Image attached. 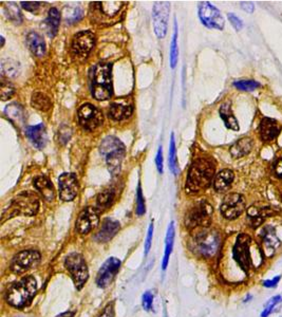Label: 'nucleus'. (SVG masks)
Here are the masks:
<instances>
[{"label": "nucleus", "instance_id": "obj_1", "mask_svg": "<svg viewBox=\"0 0 282 317\" xmlns=\"http://www.w3.org/2000/svg\"><path fill=\"white\" fill-rule=\"evenodd\" d=\"M216 165L211 157H199L191 163L185 188L188 194H198L212 183Z\"/></svg>", "mask_w": 282, "mask_h": 317}, {"label": "nucleus", "instance_id": "obj_2", "mask_svg": "<svg viewBox=\"0 0 282 317\" xmlns=\"http://www.w3.org/2000/svg\"><path fill=\"white\" fill-rule=\"evenodd\" d=\"M91 92L95 100L107 101L113 94L112 65L109 63L96 64L90 77Z\"/></svg>", "mask_w": 282, "mask_h": 317}, {"label": "nucleus", "instance_id": "obj_3", "mask_svg": "<svg viewBox=\"0 0 282 317\" xmlns=\"http://www.w3.org/2000/svg\"><path fill=\"white\" fill-rule=\"evenodd\" d=\"M37 291L36 280L28 276L10 285L6 292V301L15 308H25L31 304Z\"/></svg>", "mask_w": 282, "mask_h": 317}, {"label": "nucleus", "instance_id": "obj_4", "mask_svg": "<svg viewBox=\"0 0 282 317\" xmlns=\"http://www.w3.org/2000/svg\"><path fill=\"white\" fill-rule=\"evenodd\" d=\"M100 152L106 160L108 170L112 176L117 175L121 170L123 158L125 157V145L121 140L110 135L103 140L100 146Z\"/></svg>", "mask_w": 282, "mask_h": 317}, {"label": "nucleus", "instance_id": "obj_5", "mask_svg": "<svg viewBox=\"0 0 282 317\" xmlns=\"http://www.w3.org/2000/svg\"><path fill=\"white\" fill-rule=\"evenodd\" d=\"M39 209V200L38 197L33 193L26 192L17 195L10 205L7 206L3 214L1 222L5 219H10L12 217L24 215V216H35Z\"/></svg>", "mask_w": 282, "mask_h": 317}, {"label": "nucleus", "instance_id": "obj_6", "mask_svg": "<svg viewBox=\"0 0 282 317\" xmlns=\"http://www.w3.org/2000/svg\"><path fill=\"white\" fill-rule=\"evenodd\" d=\"M221 245V237L214 230L204 228L191 240V250L201 257L211 258L217 254Z\"/></svg>", "mask_w": 282, "mask_h": 317}, {"label": "nucleus", "instance_id": "obj_7", "mask_svg": "<svg viewBox=\"0 0 282 317\" xmlns=\"http://www.w3.org/2000/svg\"><path fill=\"white\" fill-rule=\"evenodd\" d=\"M65 266L70 273L76 289H83L89 277L88 267L83 256L78 253H72L68 255L65 260Z\"/></svg>", "mask_w": 282, "mask_h": 317}, {"label": "nucleus", "instance_id": "obj_8", "mask_svg": "<svg viewBox=\"0 0 282 317\" xmlns=\"http://www.w3.org/2000/svg\"><path fill=\"white\" fill-rule=\"evenodd\" d=\"M212 207L206 201H200L192 206L185 217V225L188 229L206 228L212 221Z\"/></svg>", "mask_w": 282, "mask_h": 317}, {"label": "nucleus", "instance_id": "obj_9", "mask_svg": "<svg viewBox=\"0 0 282 317\" xmlns=\"http://www.w3.org/2000/svg\"><path fill=\"white\" fill-rule=\"evenodd\" d=\"M198 14L199 18L201 20L202 24L210 28V29H216V30H223L225 21L223 16H222L221 12L217 9L216 6L212 5L209 1H202L199 3L198 6Z\"/></svg>", "mask_w": 282, "mask_h": 317}, {"label": "nucleus", "instance_id": "obj_10", "mask_svg": "<svg viewBox=\"0 0 282 317\" xmlns=\"http://www.w3.org/2000/svg\"><path fill=\"white\" fill-rule=\"evenodd\" d=\"M79 125L85 130L93 131L103 124V113L92 104H84L80 106L77 112Z\"/></svg>", "mask_w": 282, "mask_h": 317}, {"label": "nucleus", "instance_id": "obj_11", "mask_svg": "<svg viewBox=\"0 0 282 317\" xmlns=\"http://www.w3.org/2000/svg\"><path fill=\"white\" fill-rule=\"evenodd\" d=\"M40 253L35 250H26L14 256L11 262V270L16 274L26 273L29 270L37 267L40 262Z\"/></svg>", "mask_w": 282, "mask_h": 317}, {"label": "nucleus", "instance_id": "obj_12", "mask_svg": "<svg viewBox=\"0 0 282 317\" xmlns=\"http://www.w3.org/2000/svg\"><path fill=\"white\" fill-rule=\"evenodd\" d=\"M170 3L168 1H157L152 9V19L155 35L159 39H164L167 33Z\"/></svg>", "mask_w": 282, "mask_h": 317}, {"label": "nucleus", "instance_id": "obj_13", "mask_svg": "<svg viewBox=\"0 0 282 317\" xmlns=\"http://www.w3.org/2000/svg\"><path fill=\"white\" fill-rule=\"evenodd\" d=\"M246 199L240 194H229L222 201L221 214L228 220H235L246 209Z\"/></svg>", "mask_w": 282, "mask_h": 317}, {"label": "nucleus", "instance_id": "obj_14", "mask_svg": "<svg viewBox=\"0 0 282 317\" xmlns=\"http://www.w3.org/2000/svg\"><path fill=\"white\" fill-rule=\"evenodd\" d=\"M250 243L251 239L247 234H240L237 237L233 250L234 258L240 268L247 272L250 267Z\"/></svg>", "mask_w": 282, "mask_h": 317}, {"label": "nucleus", "instance_id": "obj_15", "mask_svg": "<svg viewBox=\"0 0 282 317\" xmlns=\"http://www.w3.org/2000/svg\"><path fill=\"white\" fill-rule=\"evenodd\" d=\"M95 46V35L90 31L77 33L72 40L71 50L73 55L77 57H86Z\"/></svg>", "mask_w": 282, "mask_h": 317}, {"label": "nucleus", "instance_id": "obj_16", "mask_svg": "<svg viewBox=\"0 0 282 317\" xmlns=\"http://www.w3.org/2000/svg\"><path fill=\"white\" fill-rule=\"evenodd\" d=\"M59 197L63 201H72L78 193V180L72 172H65L58 178Z\"/></svg>", "mask_w": 282, "mask_h": 317}, {"label": "nucleus", "instance_id": "obj_17", "mask_svg": "<svg viewBox=\"0 0 282 317\" xmlns=\"http://www.w3.org/2000/svg\"><path fill=\"white\" fill-rule=\"evenodd\" d=\"M100 223V209L88 206L80 211L76 220V231L79 234H88Z\"/></svg>", "mask_w": 282, "mask_h": 317}, {"label": "nucleus", "instance_id": "obj_18", "mask_svg": "<svg viewBox=\"0 0 282 317\" xmlns=\"http://www.w3.org/2000/svg\"><path fill=\"white\" fill-rule=\"evenodd\" d=\"M121 268V260L115 257H111L107 259L102 268L100 269L98 276H96V284L100 288L105 289L112 282L114 277L116 276L117 272L120 271Z\"/></svg>", "mask_w": 282, "mask_h": 317}, {"label": "nucleus", "instance_id": "obj_19", "mask_svg": "<svg viewBox=\"0 0 282 317\" xmlns=\"http://www.w3.org/2000/svg\"><path fill=\"white\" fill-rule=\"evenodd\" d=\"M26 135L29 141L32 143L34 147L37 149H42L47 145L48 135L46 127L43 124H38L35 126H30L26 129Z\"/></svg>", "mask_w": 282, "mask_h": 317}, {"label": "nucleus", "instance_id": "obj_20", "mask_svg": "<svg viewBox=\"0 0 282 317\" xmlns=\"http://www.w3.org/2000/svg\"><path fill=\"white\" fill-rule=\"evenodd\" d=\"M259 131H260V138L262 141L271 142L275 140L279 135L281 131V126L277 120L270 118H264L260 123Z\"/></svg>", "mask_w": 282, "mask_h": 317}, {"label": "nucleus", "instance_id": "obj_21", "mask_svg": "<svg viewBox=\"0 0 282 317\" xmlns=\"http://www.w3.org/2000/svg\"><path fill=\"white\" fill-rule=\"evenodd\" d=\"M120 231V223L113 219L107 218L104 220L101 230L95 235V240L99 242H108Z\"/></svg>", "mask_w": 282, "mask_h": 317}, {"label": "nucleus", "instance_id": "obj_22", "mask_svg": "<svg viewBox=\"0 0 282 317\" xmlns=\"http://www.w3.org/2000/svg\"><path fill=\"white\" fill-rule=\"evenodd\" d=\"M274 215V210L270 206L253 205L247 209V218L253 228H258L268 217Z\"/></svg>", "mask_w": 282, "mask_h": 317}, {"label": "nucleus", "instance_id": "obj_23", "mask_svg": "<svg viewBox=\"0 0 282 317\" xmlns=\"http://www.w3.org/2000/svg\"><path fill=\"white\" fill-rule=\"evenodd\" d=\"M59 24H61V13L56 7H51L48 12L47 18L42 21L41 28H43L44 32L52 39L58 32Z\"/></svg>", "mask_w": 282, "mask_h": 317}, {"label": "nucleus", "instance_id": "obj_24", "mask_svg": "<svg viewBox=\"0 0 282 317\" xmlns=\"http://www.w3.org/2000/svg\"><path fill=\"white\" fill-rule=\"evenodd\" d=\"M33 185L36 190L39 192V194L42 196V198L44 200L48 202L54 200L55 198L54 186L47 177L44 176L36 177L33 181Z\"/></svg>", "mask_w": 282, "mask_h": 317}, {"label": "nucleus", "instance_id": "obj_25", "mask_svg": "<svg viewBox=\"0 0 282 317\" xmlns=\"http://www.w3.org/2000/svg\"><path fill=\"white\" fill-rule=\"evenodd\" d=\"M261 241L263 244V248L268 256H271L276 248L279 246L280 242L276 235V232L272 226H265L261 233Z\"/></svg>", "mask_w": 282, "mask_h": 317}, {"label": "nucleus", "instance_id": "obj_26", "mask_svg": "<svg viewBox=\"0 0 282 317\" xmlns=\"http://www.w3.org/2000/svg\"><path fill=\"white\" fill-rule=\"evenodd\" d=\"M27 43L35 56L41 57L46 54V41L38 33L30 32L27 36Z\"/></svg>", "mask_w": 282, "mask_h": 317}, {"label": "nucleus", "instance_id": "obj_27", "mask_svg": "<svg viewBox=\"0 0 282 317\" xmlns=\"http://www.w3.org/2000/svg\"><path fill=\"white\" fill-rule=\"evenodd\" d=\"M220 117L223 119V122L225 126L228 128V129H232L234 131H238L240 129L238 120L235 118L233 110H232V104L231 102H225L221 105L220 110Z\"/></svg>", "mask_w": 282, "mask_h": 317}, {"label": "nucleus", "instance_id": "obj_28", "mask_svg": "<svg viewBox=\"0 0 282 317\" xmlns=\"http://www.w3.org/2000/svg\"><path fill=\"white\" fill-rule=\"evenodd\" d=\"M235 175L231 169H223L221 170L216 176V179L213 181L214 190L219 193L226 192L231 187Z\"/></svg>", "mask_w": 282, "mask_h": 317}, {"label": "nucleus", "instance_id": "obj_29", "mask_svg": "<svg viewBox=\"0 0 282 317\" xmlns=\"http://www.w3.org/2000/svg\"><path fill=\"white\" fill-rule=\"evenodd\" d=\"M251 148H253V140L250 138H242L231 147L229 153L234 158H239L247 156L251 152Z\"/></svg>", "mask_w": 282, "mask_h": 317}, {"label": "nucleus", "instance_id": "obj_30", "mask_svg": "<svg viewBox=\"0 0 282 317\" xmlns=\"http://www.w3.org/2000/svg\"><path fill=\"white\" fill-rule=\"evenodd\" d=\"M175 236H176V230H175V222L172 221L168 225L167 234H166V239H165V252H164V258H163L162 262V269L166 270L170 255L173 253L174 243H175Z\"/></svg>", "mask_w": 282, "mask_h": 317}, {"label": "nucleus", "instance_id": "obj_31", "mask_svg": "<svg viewBox=\"0 0 282 317\" xmlns=\"http://www.w3.org/2000/svg\"><path fill=\"white\" fill-rule=\"evenodd\" d=\"M133 112L132 106L113 103L109 108V117L114 120H123L128 119Z\"/></svg>", "mask_w": 282, "mask_h": 317}, {"label": "nucleus", "instance_id": "obj_32", "mask_svg": "<svg viewBox=\"0 0 282 317\" xmlns=\"http://www.w3.org/2000/svg\"><path fill=\"white\" fill-rule=\"evenodd\" d=\"M5 116L7 119H10L13 123L22 124L26 118V111L21 105L17 103H12L6 106L4 110Z\"/></svg>", "mask_w": 282, "mask_h": 317}, {"label": "nucleus", "instance_id": "obj_33", "mask_svg": "<svg viewBox=\"0 0 282 317\" xmlns=\"http://www.w3.org/2000/svg\"><path fill=\"white\" fill-rule=\"evenodd\" d=\"M1 72L2 77L7 79L16 78L20 72V65L18 62L11 58H5L1 60Z\"/></svg>", "mask_w": 282, "mask_h": 317}, {"label": "nucleus", "instance_id": "obj_34", "mask_svg": "<svg viewBox=\"0 0 282 317\" xmlns=\"http://www.w3.org/2000/svg\"><path fill=\"white\" fill-rule=\"evenodd\" d=\"M31 104L35 109L40 111H48L52 107V102L50 97L41 92L33 93Z\"/></svg>", "mask_w": 282, "mask_h": 317}, {"label": "nucleus", "instance_id": "obj_35", "mask_svg": "<svg viewBox=\"0 0 282 317\" xmlns=\"http://www.w3.org/2000/svg\"><path fill=\"white\" fill-rule=\"evenodd\" d=\"M169 169L172 170L175 176L179 175L180 169H179V163H177V158H176V140H175V133H172V139H170V144H169Z\"/></svg>", "mask_w": 282, "mask_h": 317}, {"label": "nucleus", "instance_id": "obj_36", "mask_svg": "<svg viewBox=\"0 0 282 317\" xmlns=\"http://www.w3.org/2000/svg\"><path fill=\"white\" fill-rule=\"evenodd\" d=\"M64 15L67 24H75L83 18L84 11L79 6H66Z\"/></svg>", "mask_w": 282, "mask_h": 317}, {"label": "nucleus", "instance_id": "obj_37", "mask_svg": "<svg viewBox=\"0 0 282 317\" xmlns=\"http://www.w3.org/2000/svg\"><path fill=\"white\" fill-rule=\"evenodd\" d=\"M177 57H179V49H177V25L176 21H175V31L173 35V40L170 43V66H172L173 69H175L176 63H177Z\"/></svg>", "mask_w": 282, "mask_h": 317}, {"label": "nucleus", "instance_id": "obj_38", "mask_svg": "<svg viewBox=\"0 0 282 317\" xmlns=\"http://www.w3.org/2000/svg\"><path fill=\"white\" fill-rule=\"evenodd\" d=\"M114 200V191L113 190H106L102 192L98 197V206L100 208H107L109 207Z\"/></svg>", "mask_w": 282, "mask_h": 317}, {"label": "nucleus", "instance_id": "obj_39", "mask_svg": "<svg viewBox=\"0 0 282 317\" xmlns=\"http://www.w3.org/2000/svg\"><path fill=\"white\" fill-rule=\"evenodd\" d=\"M234 86L238 90H241V91H254V90L260 87V84L253 79H241L235 81Z\"/></svg>", "mask_w": 282, "mask_h": 317}, {"label": "nucleus", "instance_id": "obj_40", "mask_svg": "<svg viewBox=\"0 0 282 317\" xmlns=\"http://www.w3.org/2000/svg\"><path fill=\"white\" fill-rule=\"evenodd\" d=\"M5 10L7 13V16H9V18L13 20L15 24H21L22 15L16 4L14 2H9L5 5Z\"/></svg>", "mask_w": 282, "mask_h": 317}, {"label": "nucleus", "instance_id": "obj_41", "mask_svg": "<svg viewBox=\"0 0 282 317\" xmlns=\"http://www.w3.org/2000/svg\"><path fill=\"white\" fill-rule=\"evenodd\" d=\"M280 303H282V297L280 295L274 296L271 299H269L268 301H266V304L264 305L263 311L261 313V317H269Z\"/></svg>", "mask_w": 282, "mask_h": 317}, {"label": "nucleus", "instance_id": "obj_42", "mask_svg": "<svg viewBox=\"0 0 282 317\" xmlns=\"http://www.w3.org/2000/svg\"><path fill=\"white\" fill-rule=\"evenodd\" d=\"M0 91H1V100L6 101V100H9L10 97L15 93V88L9 80L6 81L5 79H2L1 80V89H0Z\"/></svg>", "mask_w": 282, "mask_h": 317}, {"label": "nucleus", "instance_id": "obj_43", "mask_svg": "<svg viewBox=\"0 0 282 317\" xmlns=\"http://www.w3.org/2000/svg\"><path fill=\"white\" fill-rule=\"evenodd\" d=\"M145 213H146L145 199L142 193V188H141V184H139L138 192H137V214L139 216H143Z\"/></svg>", "mask_w": 282, "mask_h": 317}, {"label": "nucleus", "instance_id": "obj_44", "mask_svg": "<svg viewBox=\"0 0 282 317\" xmlns=\"http://www.w3.org/2000/svg\"><path fill=\"white\" fill-rule=\"evenodd\" d=\"M142 306L144 310L146 311H151L153 307V295L150 291H147L144 293L142 297Z\"/></svg>", "mask_w": 282, "mask_h": 317}, {"label": "nucleus", "instance_id": "obj_45", "mask_svg": "<svg viewBox=\"0 0 282 317\" xmlns=\"http://www.w3.org/2000/svg\"><path fill=\"white\" fill-rule=\"evenodd\" d=\"M21 6L28 12L37 13L41 7V2L38 1H21Z\"/></svg>", "mask_w": 282, "mask_h": 317}, {"label": "nucleus", "instance_id": "obj_46", "mask_svg": "<svg viewBox=\"0 0 282 317\" xmlns=\"http://www.w3.org/2000/svg\"><path fill=\"white\" fill-rule=\"evenodd\" d=\"M227 17H228V20L231 21L232 26L237 30V31H240V30L243 28V21L234 13H228Z\"/></svg>", "mask_w": 282, "mask_h": 317}, {"label": "nucleus", "instance_id": "obj_47", "mask_svg": "<svg viewBox=\"0 0 282 317\" xmlns=\"http://www.w3.org/2000/svg\"><path fill=\"white\" fill-rule=\"evenodd\" d=\"M152 236H153V223H151L149 225V229H148L146 242H145V255H147L150 251L151 242H152Z\"/></svg>", "mask_w": 282, "mask_h": 317}, {"label": "nucleus", "instance_id": "obj_48", "mask_svg": "<svg viewBox=\"0 0 282 317\" xmlns=\"http://www.w3.org/2000/svg\"><path fill=\"white\" fill-rule=\"evenodd\" d=\"M155 165L160 173H163V148L162 146L159 147L157 157H155Z\"/></svg>", "mask_w": 282, "mask_h": 317}, {"label": "nucleus", "instance_id": "obj_49", "mask_svg": "<svg viewBox=\"0 0 282 317\" xmlns=\"http://www.w3.org/2000/svg\"><path fill=\"white\" fill-rule=\"evenodd\" d=\"M99 317H114V307L113 304H109L104 309L103 312L99 315Z\"/></svg>", "mask_w": 282, "mask_h": 317}, {"label": "nucleus", "instance_id": "obj_50", "mask_svg": "<svg viewBox=\"0 0 282 317\" xmlns=\"http://www.w3.org/2000/svg\"><path fill=\"white\" fill-rule=\"evenodd\" d=\"M280 279H281V276L279 275V276L274 277L273 279H270V280H264L263 285L266 286V288H276L280 281Z\"/></svg>", "mask_w": 282, "mask_h": 317}, {"label": "nucleus", "instance_id": "obj_51", "mask_svg": "<svg viewBox=\"0 0 282 317\" xmlns=\"http://www.w3.org/2000/svg\"><path fill=\"white\" fill-rule=\"evenodd\" d=\"M274 172L278 178H282V158H278L274 164Z\"/></svg>", "mask_w": 282, "mask_h": 317}, {"label": "nucleus", "instance_id": "obj_52", "mask_svg": "<svg viewBox=\"0 0 282 317\" xmlns=\"http://www.w3.org/2000/svg\"><path fill=\"white\" fill-rule=\"evenodd\" d=\"M241 7L244 11H247V13H253L254 10H255L254 3L249 2V1H242L241 2Z\"/></svg>", "mask_w": 282, "mask_h": 317}, {"label": "nucleus", "instance_id": "obj_53", "mask_svg": "<svg viewBox=\"0 0 282 317\" xmlns=\"http://www.w3.org/2000/svg\"><path fill=\"white\" fill-rule=\"evenodd\" d=\"M73 316H74V312H66V313L59 315L57 317H73Z\"/></svg>", "mask_w": 282, "mask_h": 317}, {"label": "nucleus", "instance_id": "obj_54", "mask_svg": "<svg viewBox=\"0 0 282 317\" xmlns=\"http://www.w3.org/2000/svg\"><path fill=\"white\" fill-rule=\"evenodd\" d=\"M3 44H4V39L1 36V47H3Z\"/></svg>", "mask_w": 282, "mask_h": 317}]
</instances>
